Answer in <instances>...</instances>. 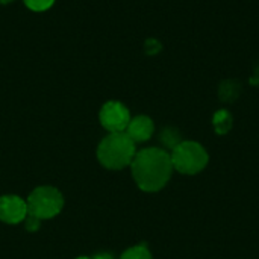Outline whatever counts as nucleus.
Wrapping results in <instances>:
<instances>
[{"label":"nucleus","mask_w":259,"mask_h":259,"mask_svg":"<svg viewBox=\"0 0 259 259\" xmlns=\"http://www.w3.org/2000/svg\"><path fill=\"white\" fill-rule=\"evenodd\" d=\"M14 0H0V5H6V3H11Z\"/></svg>","instance_id":"obj_15"},{"label":"nucleus","mask_w":259,"mask_h":259,"mask_svg":"<svg viewBox=\"0 0 259 259\" xmlns=\"http://www.w3.org/2000/svg\"><path fill=\"white\" fill-rule=\"evenodd\" d=\"M29 215L27 203L24 199L15 194H6L0 197V222L6 225H18Z\"/></svg>","instance_id":"obj_6"},{"label":"nucleus","mask_w":259,"mask_h":259,"mask_svg":"<svg viewBox=\"0 0 259 259\" xmlns=\"http://www.w3.org/2000/svg\"><path fill=\"white\" fill-rule=\"evenodd\" d=\"M127 137L137 144V143H144L147 140L152 138L153 132H155V124L153 120L147 115H137L134 118H131L126 131Z\"/></svg>","instance_id":"obj_7"},{"label":"nucleus","mask_w":259,"mask_h":259,"mask_svg":"<svg viewBox=\"0 0 259 259\" xmlns=\"http://www.w3.org/2000/svg\"><path fill=\"white\" fill-rule=\"evenodd\" d=\"M173 168L182 175H197L208 164V153L196 141H181L170 153Z\"/></svg>","instance_id":"obj_4"},{"label":"nucleus","mask_w":259,"mask_h":259,"mask_svg":"<svg viewBox=\"0 0 259 259\" xmlns=\"http://www.w3.org/2000/svg\"><path fill=\"white\" fill-rule=\"evenodd\" d=\"M144 47H146V52L149 55H155V53H158L161 50V44L156 39H149Z\"/></svg>","instance_id":"obj_13"},{"label":"nucleus","mask_w":259,"mask_h":259,"mask_svg":"<svg viewBox=\"0 0 259 259\" xmlns=\"http://www.w3.org/2000/svg\"><path fill=\"white\" fill-rule=\"evenodd\" d=\"M55 0H24V5L35 12H42L47 11L53 6Z\"/></svg>","instance_id":"obj_11"},{"label":"nucleus","mask_w":259,"mask_h":259,"mask_svg":"<svg viewBox=\"0 0 259 259\" xmlns=\"http://www.w3.org/2000/svg\"><path fill=\"white\" fill-rule=\"evenodd\" d=\"M76 259H94V258H90V256H79V258Z\"/></svg>","instance_id":"obj_16"},{"label":"nucleus","mask_w":259,"mask_h":259,"mask_svg":"<svg viewBox=\"0 0 259 259\" xmlns=\"http://www.w3.org/2000/svg\"><path fill=\"white\" fill-rule=\"evenodd\" d=\"M135 155V143L127 137L126 132L106 135L97 147L99 162L108 170H121L131 165Z\"/></svg>","instance_id":"obj_2"},{"label":"nucleus","mask_w":259,"mask_h":259,"mask_svg":"<svg viewBox=\"0 0 259 259\" xmlns=\"http://www.w3.org/2000/svg\"><path fill=\"white\" fill-rule=\"evenodd\" d=\"M132 178L140 190L146 193H155L162 190L171 178L173 164L168 152L149 147L137 152L131 162Z\"/></svg>","instance_id":"obj_1"},{"label":"nucleus","mask_w":259,"mask_h":259,"mask_svg":"<svg viewBox=\"0 0 259 259\" xmlns=\"http://www.w3.org/2000/svg\"><path fill=\"white\" fill-rule=\"evenodd\" d=\"M29 215L38 220H49L56 217L64 208L62 193L50 185L35 188L26 199Z\"/></svg>","instance_id":"obj_3"},{"label":"nucleus","mask_w":259,"mask_h":259,"mask_svg":"<svg viewBox=\"0 0 259 259\" xmlns=\"http://www.w3.org/2000/svg\"><path fill=\"white\" fill-rule=\"evenodd\" d=\"M39 222H41V220H38V219H35V217H32V215H27L26 220H24V226H26L27 231L35 232V231L39 229Z\"/></svg>","instance_id":"obj_12"},{"label":"nucleus","mask_w":259,"mask_h":259,"mask_svg":"<svg viewBox=\"0 0 259 259\" xmlns=\"http://www.w3.org/2000/svg\"><path fill=\"white\" fill-rule=\"evenodd\" d=\"M94 259H114V256L111 253H99L94 256Z\"/></svg>","instance_id":"obj_14"},{"label":"nucleus","mask_w":259,"mask_h":259,"mask_svg":"<svg viewBox=\"0 0 259 259\" xmlns=\"http://www.w3.org/2000/svg\"><path fill=\"white\" fill-rule=\"evenodd\" d=\"M99 118H100L102 126L109 134L124 132L129 121H131V112L121 102L111 100V102H106L102 106Z\"/></svg>","instance_id":"obj_5"},{"label":"nucleus","mask_w":259,"mask_h":259,"mask_svg":"<svg viewBox=\"0 0 259 259\" xmlns=\"http://www.w3.org/2000/svg\"><path fill=\"white\" fill-rule=\"evenodd\" d=\"M161 141H162L167 147H170V149L173 150V149L181 143V135H179V132H178L176 129L168 127V129L162 131V134H161Z\"/></svg>","instance_id":"obj_10"},{"label":"nucleus","mask_w":259,"mask_h":259,"mask_svg":"<svg viewBox=\"0 0 259 259\" xmlns=\"http://www.w3.org/2000/svg\"><path fill=\"white\" fill-rule=\"evenodd\" d=\"M120 259H153V258H152V253H150V250L147 249V246H144V244H138V246L129 247L127 250H124Z\"/></svg>","instance_id":"obj_9"},{"label":"nucleus","mask_w":259,"mask_h":259,"mask_svg":"<svg viewBox=\"0 0 259 259\" xmlns=\"http://www.w3.org/2000/svg\"><path fill=\"white\" fill-rule=\"evenodd\" d=\"M212 121H214V127H215L217 134H226L232 126V115L228 111L222 109L214 115Z\"/></svg>","instance_id":"obj_8"}]
</instances>
